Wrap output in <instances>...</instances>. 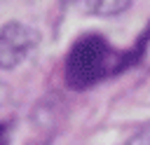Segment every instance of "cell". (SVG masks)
<instances>
[{
  "instance_id": "6da1fadb",
  "label": "cell",
  "mask_w": 150,
  "mask_h": 145,
  "mask_svg": "<svg viewBox=\"0 0 150 145\" xmlns=\"http://www.w3.org/2000/svg\"><path fill=\"white\" fill-rule=\"evenodd\" d=\"M110 70V47L98 35L80 37L66 58V80L73 89H87Z\"/></svg>"
},
{
  "instance_id": "7a4b0ae2",
  "label": "cell",
  "mask_w": 150,
  "mask_h": 145,
  "mask_svg": "<svg viewBox=\"0 0 150 145\" xmlns=\"http://www.w3.org/2000/svg\"><path fill=\"white\" fill-rule=\"evenodd\" d=\"M40 35L21 23V21H7L0 26V68L9 70L16 68L21 61H26L33 49L38 47Z\"/></svg>"
},
{
  "instance_id": "3957f363",
  "label": "cell",
  "mask_w": 150,
  "mask_h": 145,
  "mask_svg": "<svg viewBox=\"0 0 150 145\" xmlns=\"http://www.w3.org/2000/svg\"><path fill=\"white\" fill-rule=\"evenodd\" d=\"M77 2H80L82 9L89 12V14L110 16V14H117V12L127 9L131 0H77Z\"/></svg>"
},
{
  "instance_id": "277c9868",
  "label": "cell",
  "mask_w": 150,
  "mask_h": 145,
  "mask_svg": "<svg viewBox=\"0 0 150 145\" xmlns=\"http://www.w3.org/2000/svg\"><path fill=\"white\" fill-rule=\"evenodd\" d=\"M124 145H150V126L143 129V131H138L136 136H131Z\"/></svg>"
},
{
  "instance_id": "5b68a950",
  "label": "cell",
  "mask_w": 150,
  "mask_h": 145,
  "mask_svg": "<svg viewBox=\"0 0 150 145\" xmlns=\"http://www.w3.org/2000/svg\"><path fill=\"white\" fill-rule=\"evenodd\" d=\"M0 145H9V131H7V124L0 122Z\"/></svg>"
},
{
  "instance_id": "8992f818",
  "label": "cell",
  "mask_w": 150,
  "mask_h": 145,
  "mask_svg": "<svg viewBox=\"0 0 150 145\" xmlns=\"http://www.w3.org/2000/svg\"><path fill=\"white\" fill-rule=\"evenodd\" d=\"M7 98H9V91H7V87H5L2 82H0V108H2L5 103H7Z\"/></svg>"
}]
</instances>
